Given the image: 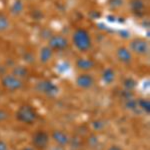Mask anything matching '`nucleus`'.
<instances>
[{
    "mask_svg": "<svg viewBox=\"0 0 150 150\" xmlns=\"http://www.w3.org/2000/svg\"><path fill=\"white\" fill-rule=\"evenodd\" d=\"M72 43L77 50L80 52H86L90 49L92 45L91 37L89 35L88 31L83 28H78L72 34Z\"/></svg>",
    "mask_w": 150,
    "mask_h": 150,
    "instance_id": "f257e3e1",
    "label": "nucleus"
},
{
    "mask_svg": "<svg viewBox=\"0 0 150 150\" xmlns=\"http://www.w3.org/2000/svg\"><path fill=\"white\" fill-rule=\"evenodd\" d=\"M15 117L19 122L24 124H33L38 117V113L35 108L29 104H23L18 108L15 113Z\"/></svg>",
    "mask_w": 150,
    "mask_h": 150,
    "instance_id": "f03ea898",
    "label": "nucleus"
},
{
    "mask_svg": "<svg viewBox=\"0 0 150 150\" xmlns=\"http://www.w3.org/2000/svg\"><path fill=\"white\" fill-rule=\"evenodd\" d=\"M35 89L37 92L43 94V95H45L48 98L56 97L58 93H59L58 86L53 81L48 80V79L38 81L35 85Z\"/></svg>",
    "mask_w": 150,
    "mask_h": 150,
    "instance_id": "7ed1b4c3",
    "label": "nucleus"
},
{
    "mask_svg": "<svg viewBox=\"0 0 150 150\" xmlns=\"http://www.w3.org/2000/svg\"><path fill=\"white\" fill-rule=\"evenodd\" d=\"M50 136L44 130H37L32 135V146L36 150H45L49 145Z\"/></svg>",
    "mask_w": 150,
    "mask_h": 150,
    "instance_id": "20e7f679",
    "label": "nucleus"
},
{
    "mask_svg": "<svg viewBox=\"0 0 150 150\" xmlns=\"http://www.w3.org/2000/svg\"><path fill=\"white\" fill-rule=\"evenodd\" d=\"M128 49L136 55H147L150 50L149 42L142 38H134L130 41Z\"/></svg>",
    "mask_w": 150,
    "mask_h": 150,
    "instance_id": "39448f33",
    "label": "nucleus"
},
{
    "mask_svg": "<svg viewBox=\"0 0 150 150\" xmlns=\"http://www.w3.org/2000/svg\"><path fill=\"white\" fill-rule=\"evenodd\" d=\"M1 85L9 91H17L22 88L23 82L13 74H4L1 78Z\"/></svg>",
    "mask_w": 150,
    "mask_h": 150,
    "instance_id": "423d86ee",
    "label": "nucleus"
},
{
    "mask_svg": "<svg viewBox=\"0 0 150 150\" xmlns=\"http://www.w3.org/2000/svg\"><path fill=\"white\" fill-rule=\"evenodd\" d=\"M68 40L62 35H51L48 39V45L52 50H64L68 47Z\"/></svg>",
    "mask_w": 150,
    "mask_h": 150,
    "instance_id": "0eeeda50",
    "label": "nucleus"
},
{
    "mask_svg": "<svg viewBox=\"0 0 150 150\" xmlns=\"http://www.w3.org/2000/svg\"><path fill=\"white\" fill-rule=\"evenodd\" d=\"M94 82V77L89 73H81L76 77V85L81 89L91 88Z\"/></svg>",
    "mask_w": 150,
    "mask_h": 150,
    "instance_id": "6e6552de",
    "label": "nucleus"
},
{
    "mask_svg": "<svg viewBox=\"0 0 150 150\" xmlns=\"http://www.w3.org/2000/svg\"><path fill=\"white\" fill-rule=\"evenodd\" d=\"M51 138L54 140L55 143L57 145L62 146V147L68 145L70 141L68 134L65 133L64 131H62V130H54V131L51 133Z\"/></svg>",
    "mask_w": 150,
    "mask_h": 150,
    "instance_id": "1a4fd4ad",
    "label": "nucleus"
},
{
    "mask_svg": "<svg viewBox=\"0 0 150 150\" xmlns=\"http://www.w3.org/2000/svg\"><path fill=\"white\" fill-rule=\"evenodd\" d=\"M116 57L122 63L129 64L132 60V53L127 47L120 46L116 49Z\"/></svg>",
    "mask_w": 150,
    "mask_h": 150,
    "instance_id": "9d476101",
    "label": "nucleus"
},
{
    "mask_svg": "<svg viewBox=\"0 0 150 150\" xmlns=\"http://www.w3.org/2000/svg\"><path fill=\"white\" fill-rule=\"evenodd\" d=\"M95 66V62L90 58H78L76 60V67L82 71H88Z\"/></svg>",
    "mask_w": 150,
    "mask_h": 150,
    "instance_id": "9b49d317",
    "label": "nucleus"
},
{
    "mask_svg": "<svg viewBox=\"0 0 150 150\" xmlns=\"http://www.w3.org/2000/svg\"><path fill=\"white\" fill-rule=\"evenodd\" d=\"M129 7L131 8L133 13L140 16L144 12L143 10L145 8V4L143 0H130Z\"/></svg>",
    "mask_w": 150,
    "mask_h": 150,
    "instance_id": "f8f14e48",
    "label": "nucleus"
},
{
    "mask_svg": "<svg viewBox=\"0 0 150 150\" xmlns=\"http://www.w3.org/2000/svg\"><path fill=\"white\" fill-rule=\"evenodd\" d=\"M53 56V50L49 46H44L40 49L39 60L41 63H47Z\"/></svg>",
    "mask_w": 150,
    "mask_h": 150,
    "instance_id": "ddd939ff",
    "label": "nucleus"
},
{
    "mask_svg": "<svg viewBox=\"0 0 150 150\" xmlns=\"http://www.w3.org/2000/svg\"><path fill=\"white\" fill-rule=\"evenodd\" d=\"M23 9H24V5L22 3V1H21V0H15V1H14L13 3L10 5L9 10H10V13L12 14V15L18 16L22 13Z\"/></svg>",
    "mask_w": 150,
    "mask_h": 150,
    "instance_id": "4468645a",
    "label": "nucleus"
},
{
    "mask_svg": "<svg viewBox=\"0 0 150 150\" xmlns=\"http://www.w3.org/2000/svg\"><path fill=\"white\" fill-rule=\"evenodd\" d=\"M102 80L105 84H111L115 80V71L112 68H106L102 72Z\"/></svg>",
    "mask_w": 150,
    "mask_h": 150,
    "instance_id": "2eb2a0df",
    "label": "nucleus"
},
{
    "mask_svg": "<svg viewBox=\"0 0 150 150\" xmlns=\"http://www.w3.org/2000/svg\"><path fill=\"white\" fill-rule=\"evenodd\" d=\"M12 74L15 75L16 77H18V78H20L21 80H22L23 78L27 77L28 70L26 67L21 66V65H18V66H15L13 68V70H12Z\"/></svg>",
    "mask_w": 150,
    "mask_h": 150,
    "instance_id": "dca6fc26",
    "label": "nucleus"
},
{
    "mask_svg": "<svg viewBox=\"0 0 150 150\" xmlns=\"http://www.w3.org/2000/svg\"><path fill=\"white\" fill-rule=\"evenodd\" d=\"M10 26V22H9L8 17L5 15V14L1 13L0 12V32H4Z\"/></svg>",
    "mask_w": 150,
    "mask_h": 150,
    "instance_id": "f3484780",
    "label": "nucleus"
},
{
    "mask_svg": "<svg viewBox=\"0 0 150 150\" xmlns=\"http://www.w3.org/2000/svg\"><path fill=\"white\" fill-rule=\"evenodd\" d=\"M137 104H138V108L143 110L145 113L149 114L150 113V101L148 99L140 98L137 100Z\"/></svg>",
    "mask_w": 150,
    "mask_h": 150,
    "instance_id": "a211bd4d",
    "label": "nucleus"
},
{
    "mask_svg": "<svg viewBox=\"0 0 150 150\" xmlns=\"http://www.w3.org/2000/svg\"><path fill=\"white\" fill-rule=\"evenodd\" d=\"M136 85H137V82L133 78H131V77H128V78H125L123 80V87H124L125 90L132 91L136 87Z\"/></svg>",
    "mask_w": 150,
    "mask_h": 150,
    "instance_id": "6ab92c4d",
    "label": "nucleus"
},
{
    "mask_svg": "<svg viewBox=\"0 0 150 150\" xmlns=\"http://www.w3.org/2000/svg\"><path fill=\"white\" fill-rule=\"evenodd\" d=\"M125 106L130 110H136V109H139L138 108V104H137V100H135L134 98H130L126 100L125 102Z\"/></svg>",
    "mask_w": 150,
    "mask_h": 150,
    "instance_id": "aec40b11",
    "label": "nucleus"
},
{
    "mask_svg": "<svg viewBox=\"0 0 150 150\" xmlns=\"http://www.w3.org/2000/svg\"><path fill=\"white\" fill-rule=\"evenodd\" d=\"M123 0H109L108 4L111 8H118V7H121L123 5Z\"/></svg>",
    "mask_w": 150,
    "mask_h": 150,
    "instance_id": "412c9836",
    "label": "nucleus"
},
{
    "mask_svg": "<svg viewBox=\"0 0 150 150\" xmlns=\"http://www.w3.org/2000/svg\"><path fill=\"white\" fill-rule=\"evenodd\" d=\"M104 126H105V123H103L101 120H95V121L92 122V127L95 130H98V131L101 129H103Z\"/></svg>",
    "mask_w": 150,
    "mask_h": 150,
    "instance_id": "4be33fe9",
    "label": "nucleus"
},
{
    "mask_svg": "<svg viewBox=\"0 0 150 150\" xmlns=\"http://www.w3.org/2000/svg\"><path fill=\"white\" fill-rule=\"evenodd\" d=\"M9 113L5 109H0V122H3L8 119Z\"/></svg>",
    "mask_w": 150,
    "mask_h": 150,
    "instance_id": "5701e85b",
    "label": "nucleus"
},
{
    "mask_svg": "<svg viewBox=\"0 0 150 150\" xmlns=\"http://www.w3.org/2000/svg\"><path fill=\"white\" fill-rule=\"evenodd\" d=\"M97 143H98V139L95 135H91L88 138V144L90 145V146H95Z\"/></svg>",
    "mask_w": 150,
    "mask_h": 150,
    "instance_id": "b1692460",
    "label": "nucleus"
},
{
    "mask_svg": "<svg viewBox=\"0 0 150 150\" xmlns=\"http://www.w3.org/2000/svg\"><path fill=\"white\" fill-rule=\"evenodd\" d=\"M23 58L26 62H28V63H32V62L34 61V57H33V55L31 54V53H25Z\"/></svg>",
    "mask_w": 150,
    "mask_h": 150,
    "instance_id": "393cba45",
    "label": "nucleus"
},
{
    "mask_svg": "<svg viewBox=\"0 0 150 150\" xmlns=\"http://www.w3.org/2000/svg\"><path fill=\"white\" fill-rule=\"evenodd\" d=\"M0 150H10L7 143L3 140H0Z\"/></svg>",
    "mask_w": 150,
    "mask_h": 150,
    "instance_id": "a878e982",
    "label": "nucleus"
},
{
    "mask_svg": "<svg viewBox=\"0 0 150 150\" xmlns=\"http://www.w3.org/2000/svg\"><path fill=\"white\" fill-rule=\"evenodd\" d=\"M107 150H123V149L120 146H118V145H111Z\"/></svg>",
    "mask_w": 150,
    "mask_h": 150,
    "instance_id": "bb28decb",
    "label": "nucleus"
},
{
    "mask_svg": "<svg viewBox=\"0 0 150 150\" xmlns=\"http://www.w3.org/2000/svg\"><path fill=\"white\" fill-rule=\"evenodd\" d=\"M51 150H64V148L62 146H59V145H57V146L52 147Z\"/></svg>",
    "mask_w": 150,
    "mask_h": 150,
    "instance_id": "cd10ccee",
    "label": "nucleus"
},
{
    "mask_svg": "<svg viewBox=\"0 0 150 150\" xmlns=\"http://www.w3.org/2000/svg\"><path fill=\"white\" fill-rule=\"evenodd\" d=\"M22 150H36V149L33 146H26V147H24Z\"/></svg>",
    "mask_w": 150,
    "mask_h": 150,
    "instance_id": "c85d7f7f",
    "label": "nucleus"
}]
</instances>
